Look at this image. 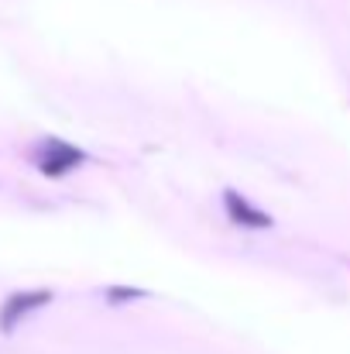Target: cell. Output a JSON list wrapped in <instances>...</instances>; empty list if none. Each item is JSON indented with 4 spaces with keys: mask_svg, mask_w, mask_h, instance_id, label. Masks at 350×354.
Listing matches in <instances>:
<instances>
[{
    "mask_svg": "<svg viewBox=\"0 0 350 354\" xmlns=\"http://www.w3.org/2000/svg\"><path fill=\"white\" fill-rule=\"evenodd\" d=\"M224 210H227V217H231L237 227H247V231H268L271 227V217L264 210H257L247 196L233 193V189L224 193Z\"/></svg>",
    "mask_w": 350,
    "mask_h": 354,
    "instance_id": "cell-3",
    "label": "cell"
},
{
    "mask_svg": "<svg viewBox=\"0 0 350 354\" xmlns=\"http://www.w3.org/2000/svg\"><path fill=\"white\" fill-rule=\"evenodd\" d=\"M52 303V289H28V292H10L0 306V330L10 334L24 317H31L35 310Z\"/></svg>",
    "mask_w": 350,
    "mask_h": 354,
    "instance_id": "cell-2",
    "label": "cell"
},
{
    "mask_svg": "<svg viewBox=\"0 0 350 354\" xmlns=\"http://www.w3.org/2000/svg\"><path fill=\"white\" fill-rule=\"evenodd\" d=\"M141 296H148V292H141V289H120V286L107 289V299H110V303H124V299H141Z\"/></svg>",
    "mask_w": 350,
    "mask_h": 354,
    "instance_id": "cell-4",
    "label": "cell"
},
{
    "mask_svg": "<svg viewBox=\"0 0 350 354\" xmlns=\"http://www.w3.org/2000/svg\"><path fill=\"white\" fill-rule=\"evenodd\" d=\"M31 162L38 165L41 176L62 179V176H69L72 169H79V165L86 162V155H83L76 145H66V141H59V138H48V141H41V145L31 151Z\"/></svg>",
    "mask_w": 350,
    "mask_h": 354,
    "instance_id": "cell-1",
    "label": "cell"
}]
</instances>
